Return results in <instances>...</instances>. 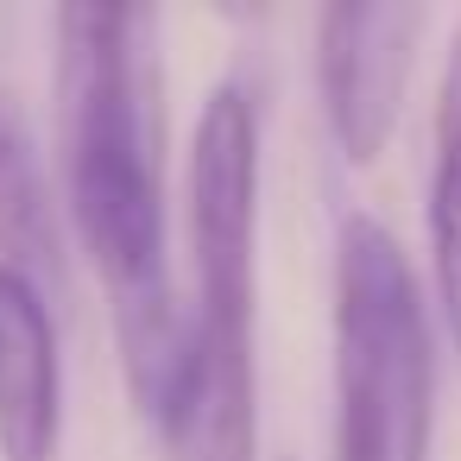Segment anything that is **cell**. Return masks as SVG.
Returning <instances> with one entry per match:
<instances>
[{"instance_id": "7a4b0ae2", "label": "cell", "mask_w": 461, "mask_h": 461, "mask_svg": "<svg viewBox=\"0 0 461 461\" xmlns=\"http://www.w3.org/2000/svg\"><path fill=\"white\" fill-rule=\"evenodd\" d=\"M335 461H429L436 341L423 285L385 221L335 234Z\"/></svg>"}, {"instance_id": "52a82bcc", "label": "cell", "mask_w": 461, "mask_h": 461, "mask_svg": "<svg viewBox=\"0 0 461 461\" xmlns=\"http://www.w3.org/2000/svg\"><path fill=\"white\" fill-rule=\"evenodd\" d=\"M0 259L32 272L39 285L64 278V234H58V203L39 171L32 133L0 95Z\"/></svg>"}, {"instance_id": "5b68a950", "label": "cell", "mask_w": 461, "mask_h": 461, "mask_svg": "<svg viewBox=\"0 0 461 461\" xmlns=\"http://www.w3.org/2000/svg\"><path fill=\"white\" fill-rule=\"evenodd\" d=\"M64 360L45 285L0 259V461H58Z\"/></svg>"}, {"instance_id": "6da1fadb", "label": "cell", "mask_w": 461, "mask_h": 461, "mask_svg": "<svg viewBox=\"0 0 461 461\" xmlns=\"http://www.w3.org/2000/svg\"><path fill=\"white\" fill-rule=\"evenodd\" d=\"M58 165L64 215L102 272L121 373L146 417L177 385L190 316L171 297L165 259V184L152 114V14L146 7H58Z\"/></svg>"}, {"instance_id": "3957f363", "label": "cell", "mask_w": 461, "mask_h": 461, "mask_svg": "<svg viewBox=\"0 0 461 461\" xmlns=\"http://www.w3.org/2000/svg\"><path fill=\"white\" fill-rule=\"evenodd\" d=\"M184 228L196 266L190 335L253 354L259 297V95L247 77H221L196 114L184 158Z\"/></svg>"}, {"instance_id": "8992f818", "label": "cell", "mask_w": 461, "mask_h": 461, "mask_svg": "<svg viewBox=\"0 0 461 461\" xmlns=\"http://www.w3.org/2000/svg\"><path fill=\"white\" fill-rule=\"evenodd\" d=\"M429 266H436V303L461 360V32L448 39V64L436 83V121H429Z\"/></svg>"}, {"instance_id": "277c9868", "label": "cell", "mask_w": 461, "mask_h": 461, "mask_svg": "<svg viewBox=\"0 0 461 461\" xmlns=\"http://www.w3.org/2000/svg\"><path fill=\"white\" fill-rule=\"evenodd\" d=\"M429 32V7L417 0H335L316 20V95L329 140L348 165H373L404 114V83L417 64V45Z\"/></svg>"}]
</instances>
